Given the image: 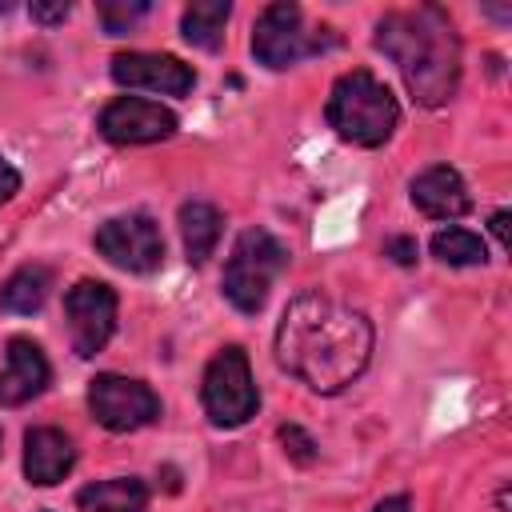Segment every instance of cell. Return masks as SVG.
Listing matches in <instances>:
<instances>
[{
	"instance_id": "cell-20",
	"label": "cell",
	"mask_w": 512,
	"mask_h": 512,
	"mask_svg": "<svg viewBox=\"0 0 512 512\" xmlns=\"http://www.w3.org/2000/svg\"><path fill=\"white\" fill-rule=\"evenodd\" d=\"M96 16H100L108 36H124V32H132L148 16V0H100Z\"/></svg>"
},
{
	"instance_id": "cell-12",
	"label": "cell",
	"mask_w": 512,
	"mask_h": 512,
	"mask_svg": "<svg viewBox=\"0 0 512 512\" xmlns=\"http://www.w3.org/2000/svg\"><path fill=\"white\" fill-rule=\"evenodd\" d=\"M52 380V368L40 352V344H32L28 336H12L8 340V364L0 372V408H20L32 396H40Z\"/></svg>"
},
{
	"instance_id": "cell-6",
	"label": "cell",
	"mask_w": 512,
	"mask_h": 512,
	"mask_svg": "<svg viewBox=\"0 0 512 512\" xmlns=\"http://www.w3.org/2000/svg\"><path fill=\"white\" fill-rule=\"evenodd\" d=\"M200 400H204L208 420L220 424V428H240L248 416H256L260 392H256V380H252L244 348L228 344L208 360L204 384H200Z\"/></svg>"
},
{
	"instance_id": "cell-4",
	"label": "cell",
	"mask_w": 512,
	"mask_h": 512,
	"mask_svg": "<svg viewBox=\"0 0 512 512\" xmlns=\"http://www.w3.org/2000/svg\"><path fill=\"white\" fill-rule=\"evenodd\" d=\"M284 264H288V248L268 228L240 232L228 264H224V296L240 312H260L268 300V288L284 272Z\"/></svg>"
},
{
	"instance_id": "cell-11",
	"label": "cell",
	"mask_w": 512,
	"mask_h": 512,
	"mask_svg": "<svg viewBox=\"0 0 512 512\" xmlns=\"http://www.w3.org/2000/svg\"><path fill=\"white\" fill-rule=\"evenodd\" d=\"M112 80L124 88H148L160 96H188L196 72L168 52H120L112 56Z\"/></svg>"
},
{
	"instance_id": "cell-16",
	"label": "cell",
	"mask_w": 512,
	"mask_h": 512,
	"mask_svg": "<svg viewBox=\"0 0 512 512\" xmlns=\"http://www.w3.org/2000/svg\"><path fill=\"white\" fill-rule=\"evenodd\" d=\"M220 228H224V216L212 204H204V200L180 204V236H184V252L192 264H204L216 252Z\"/></svg>"
},
{
	"instance_id": "cell-22",
	"label": "cell",
	"mask_w": 512,
	"mask_h": 512,
	"mask_svg": "<svg viewBox=\"0 0 512 512\" xmlns=\"http://www.w3.org/2000/svg\"><path fill=\"white\" fill-rule=\"evenodd\" d=\"M384 256H392L396 264H416L420 248H416L412 236H392V240H384Z\"/></svg>"
},
{
	"instance_id": "cell-8",
	"label": "cell",
	"mask_w": 512,
	"mask_h": 512,
	"mask_svg": "<svg viewBox=\"0 0 512 512\" xmlns=\"http://www.w3.org/2000/svg\"><path fill=\"white\" fill-rule=\"evenodd\" d=\"M96 252L124 272H156L164 264V236L152 216H112L96 228Z\"/></svg>"
},
{
	"instance_id": "cell-18",
	"label": "cell",
	"mask_w": 512,
	"mask_h": 512,
	"mask_svg": "<svg viewBox=\"0 0 512 512\" xmlns=\"http://www.w3.org/2000/svg\"><path fill=\"white\" fill-rule=\"evenodd\" d=\"M228 16H232V4H228V0H196V4L184 8V16H180V32H184L188 44L216 52V48L224 44Z\"/></svg>"
},
{
	"instance_id": "cell-27",
	"label": "cell",
	"mask_w": 512,
	"mask_h": 512,
	"mask_svg": "<svg viewBox=\"0 0 512 512\" xmlns=\"http://www.w3.org/2000/svg\"><path fill=\"white\" fill-rule=\"evenodd\" d=\"M0 444H4V436H0Z\"/></svg>"
},
{
	"instance_id": "cell-9",
	"label": "cell",
	"mask_w": 512,
	"mask_h": 512,
	"mask_svg": "<svg viewBox=\"0 0 512 512\" xmlns=\"http://www.w3.org/2000/svg\"><path fill=\"white\" fill-rule=\"evenodd\" d=\"M64 316L72 332V352L92 360L116 332V292L100 280H80L64 296Z\"/></svg>"
},
{
	"instance_id": "cell-14",
	"label": "cell",
	"mask_w": 512,
	"mask_h": 512,
	"mask_svg": "<svg viewBox=\"0 0 512 512\" xmlns=\"http://www.w3.org/2000/svg\"><path fill=\"white\" fill-rule=\"evenodd\" d=\"M76 464V448L60 428H28L24 436V476L36 488L64 480Z\"/></svg>"
},
{
	"instance_id": "cell-21",
	"label": "cell",
	"mask_w": 512,
	"mask_h": 512,
	"mask_svg": "<svg viewBox=\"0 0 512 512\" xmlns=\"http://www.w3.org/2000/svg\"><path fill=\"white\" fill-rule=\"evenodd\" d=\"M276 436H280L284 452H288L296 464H312V460H316V444H312V436H308L304 428H296V424H284Z\"/></svg>"
},
{
	"instance_id": "cell-7",
	"label": "cell",
	"mask_w": 512,
	"mask_h": 512,
	"mask_svg": "<svg viewBox=\"0 0 512 512\" xmlns=\"http://www.w3.org/2000/svg\"><path fill=\"white\" fill-rule=\"evenodd\" d=\"M88 408L108 432H136L160 416V396L144 380L100 372L88 384Z\"/></svg>"
},
{
	"instance_id": "cell-5",
	"label": "cell",
	"mask_w": 512,
	"mask_h": 512,
	"mask_svg": "<svg viewBox=\"0 0 512 512\" xmlns=\"http://www.w3.org/2000/svg\"><path fill=\"white\" fill-rule=\"evenodd\" d=\"M324 48H332V32L328 28H308L304 24V12H300V4H292V0H276V4H268L260 16H256V28H252V56L264 64V68H272V72H280V68H292V64H300L304 56H316V52H324Z\"/></svg>"
},
{
	"instance_id": "cell-19",
	"label": "cell",
	"mask_w": 512,
	"mask_h": 512,
	"mask_svg": "<svg viewBox=\"0 0 512 512\" xmlns=\"http://www.w3.org/2000/svg\"><path fill=\"white\" fill-rule=\"evenodd\" d=\"M432 256L444 260V264L464 268V264H484V260H488V248H484V240H480L476 232H468V228H440V232L432 236Z\"/></svg>"
},
{
	"instance_id": "cell-1",
	"label": "cell",
	"mask_w": 512,
	"mask_h": 512,
	"mask_svg": "<svg viewBox=\"0 0 512 512\" xmlns=\"http://www.w3.org/2000/svg\"><path fill=\"white\" fill-rule=\"evenodd\" d=\"M372 324L344 300L324 292L296 296L276 328V360L312 392H344L372 360Z\"/></svg>"
},
{
	"instance_id": "cell-2",
	"label": "cell",
	"mask_w": 512,
	"mask_h": 512,
	"mask_svg": "<svg viewBox=\"0 0 512 512\" xmlns=\"http://www.w3.org/2000/svg\"><path fill=\"white\" fill-rule=\"evenodd\" d=\"M376 48L400 68L416 104L436 108L460 88V40L440 4L396 8L376 24Z\"/></svg>"
},
{
	"instance_id": "cell-25",
	"label": "cell",
	"mask_w": 512,
	"mask_h": 512,
	"mask_svg": "<svg viewBox=\"0 0 512 512\" xmlns=\"http://www.w3.org/2000/svg\"><path fill=\"white\" fill-rule=\"evenodd\" d=\"M372 512H412V500H408V496H388V500H380Z\"/></svg>"
},
{
	"instance_id": "cell-26",
	"label": "cell",
	"mask_w": 512,
	"mask_h": 512,
	"mask_svg": "<svg viewBox=\"0 0 512 512\" xmlns=\"http://www.w3.org/2000/svg\"><path fill=\"white\" fill-rule=\"evenodd\" d=\"M492 232H496L500 248H508V212H496V216H492Z\"/></svg>"
},
{
	"instance_id": "cell-3",
	"label": "cell",
	"mask_w": 512,
	"mask_h": 512,
	"mask_svg": "<svg viewBox=\"0 0 512 512\" xmlns=\"http://www.w3.org/2000/svg\"><path fill=\"white\" fill-rule=\"evenodd\" d=\"M328 124L348 144L380 148L400 124V104L384 80L368 68H352L328 92Z\"/></svg>"
},
{
	"instance_id": "cell-10",
	"label": "cell",
	"mask_w": 512,
	"mask_h": 512,
	"mask_svg": "<svg viewBox=\"0 0 512 512\" xmlns=\"http://www.w3.org/2000/svg\"><path fill=\"white\" fill-rule=\"evenodd\" d=\"M96 128L112 144H152L176 132V112L144 96H116L112 104H104Z\"/></svg>"
},
{
	"instance_id": "cell-13",
	"label": "cell",
	"mask_w": 512,
	"mask_h": 512,
	"mask_svg": "<svg viewBox=\"0 0 512 512\" xmlns=\"http://www.w3.org/2000/svg\"><path fill=\"white\" fill-rule=\"evenodd\" d=\"M412 204L432 220H456V216H464L472 208V196H468V188H464L456 168L432 164L412 180Z\"/></svg>"
},
{
	"instance_id": "cell-23",
	"label": "cell",
	"mask_w": 512,
	"mask_h": 512,
	"mask_svg": "<svg viewBox=\"0 0 512 512\" xmlns=\"http://www.w3.org/2000/svg\"><path fill=\"white\" fill-rule=\"evenodd\" d=\"M68 12H72V4H64V0H56V4H32V20H40V24H64Z\"/></svg>"
},
{
	"instance_id": "cell-24",
	"label": "cell",
	"mask_w": 512,
	"mask_h": 512,
	"mask_svg": "<svg viewBox=\"0 0 512 512\" xmlns=\"http://www.w3.org/2000/svg\"><path fill=\"white\" fill-rule=\"evenodd\" d=\"M16 192H20V172L0 156V204H8Z\"/></svg>"
},
{
	"instance_id": "cell-15",
	"label": "cell",
	"mask_w": 512,
	"mask_h": 512,
	"mask_svg": "<svg viewBox=\"0 0 512 512\" xmlns=\"http://www.w3.org/2000/svg\"><path fill=\"white\" fill-rule=\"evenodd\" d=\"M76 504H80V512H144L148 488L136 476H112V480H96V484L80 488Z\"/></svg>"
},
{
	"instance_id": "cell-17",
	"label": "cell",
	"mask_w": 512,
	"mask_h": 512,
	"mask_svg": "<svg viewBox=\"0 0 512 512\" xmlns=\"http://www.w3.org/2000/svg\"><path fill=\"white\" fill-rule=\"evenodd\" d=\"M48 288H52V272L44 264H24L16 268L4 288H0V308L4 312H16V316H32L44 308L48 300Z\"/></svg>"
}]
</instances>
